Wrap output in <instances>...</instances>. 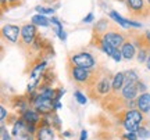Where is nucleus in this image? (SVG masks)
I'll return each mask as SVG.
<instances>
[{
	"instance_id": "25",
	"label": "nucleus",
	"mask_w": 150,
	"mask_h": 140,
	"mask_svg": "<svg viewBox=\"0 0 150 140\" xmlns=\"http://www.w3.org/2000/svg\"><path fill=\"white\" fill-rule=\"evenodd\" d=\"M0 130H1V140H10V135H8V132L6 130L4 124H1V126H0Z\"/></svg>"
},
{
	"instance_id": "14",
	"label": "nucleus",
	"mask_w": 150,
	"mask_h": 140,
	"mask_svg": "<svg viewBox=\"0 0 150 140\" xmlns=\"http://www.w3.org/2000/svg\"><path fill=\"white\" fill-rule=\"evenodd\" d=\"M108 15H110V18H111V20H114V21L117 22V24H118V27L124 28V29H129V28H131L129 20H127V18H124L122 15H120V14H118V11L111 10L110 13H108Z\"/></svg>"
},
{
	"instance_id": "2",
	"label": "nucleus",
	"mask_w": 150,
	"mask_h": 140,
	"mask_svg": "<svg viewBox=\"0 0 150 140\" xmlns=\"http://www.w3.org/2000/svg\"><path fill=\"white\" fill-rule=\"evenodd\" d=\"M111 83H112V76L107 72H104L103 76L97 81V83L95 86L86 89L88 92L91 93L92 98H97V100H103L104 97H107L111 93Z\"/></svg>"
},
{
	"instance_id": "4",
	"label": "nucleus",
	"mask_w": 150,
	"mask_h": 140,
	"mask_svg": "<svg viewBox=\"0 0 150 140\" xmlns=\"http://www.w3.org/2000/svg\"><path fill=\"white\" fill-rule=\"evenodd\" d=\"M102 36L104 38V40L108 42L114 49H121L122 44L128 40V33L122 32V31H120L118 28H114V27H111L106 33H103Z\"/></svg>"
},
{
	"instance_id": "24",
	"label": "nucleus",
	"mask_w": 150,
	"mask_h": 140,
	"mask_svg": "<svg viewBox=\"0 0 150 140\" xmlns=\"http://www.w3.org/2000/svg\"><path fill=\"white\" fill-rule=\"evenodd\" d=\"M111 58L114 60V61H117V63H120V61H121V58H122V53H121V49H115V50H114V53H112Z\"/></svg>"
},
{
	"instance_id": "33",
	"label": "nucleus",
	"mask_w": 150,
	"mask_h": 140,
	"mask_svg": "<svg viewBox=\"0 0 150 140\" xmlns=\"http://www.w3.org/2000/svg\"><path fill=\"white\" fill-rule=\"evenodd\" d=\"M145 38H146V42L150 44V31H146L145 32Z\"/></svg>"
},
{
	"instance_id": "36",
	"label": "nucleus",
	"mask_w": 150,
	"mask_h": 140,
	"mask_svg": "<svg viewBox=\"0 0 150 140\" xmlns=\"http://www.w3.org/2000/svg\"><path fill=\"white\" fill-rule=\"evenodd\" d=\"M115 140H124V139H122V137H120V139H115Z\"/></svg>"
},
{
	"instance_id": "3",
	"label": "nucleus",
	"mask_w": 150,
	"mask_h": 140,
	"mask_svg": "<svg viewBox=\"0 0 150 140\" xmlns=\"http://www.w3.org/2000/svg\"><path fill=\"white\" fill-rule=\"evenodd\" d=\"M68 64L93 70L96 67V58L91 53H88V51H79V53L71 54L70 57H68Z\"/></svg>"
},
{
	"instance_id": "26",
	"label": "nucleus",
	"mask_w": 150,
	"mask_h": 140,
	"mask_svg": "<svg viewBox=\"0 0 150 140\" xmlns=\"http://www.w3.org/2000/svg\"><path fill=\"white\" fill-rule=\"evenodd\" d=\"M22 1H24V0H7V4H8L10 8H13V7H18V6H21Z\"/></svg>"
},
{
	"instance_id": "19",
	"label": "nucleus",
	"mask_w": 150,
	"mask_h": 140,
	"mask_svg": "<svg viewBox=\"0 0 150 140\" xmlns=\"http://www.w3.org/2000/svg\"><path fill=\"white\" fill-rule=\"evenodd\" d=\"M38 14H42V15H49V14H54V8L52 7H43V6H36L35 7Z\"/></svg>"
},
{
	"instance_id": "1",
	"label": "nucleus",
	"mask_w": 150,
	"mask_h": 140,
	"mask_svg": "<svg viewBox=\"0 0 150 140\" xmlns=\"http://www.w3.org/2000/svg\"><path fill=\"white\" fill-rule=\"evenodd\" d=\"M120 122L122 125V128L127 132H135L138 133V130L140 129V126L143 125L145 121V115L142 111H139L138 108H132V110H124L120 114Z\"/></svg>"
},
{
	"instance_id": "35",
	"label": "nucleus",
	"mask_w": 150,
	"mask_h": 140,
	"mask_svg": "<svg viewBox=\"0 0 150 140\" xmlns=\"http://www.w3.org/2000/svg\"><path fill=\"white\" fill-rule=\"evenodd\" d=\"M64 136H67V137H70V136H71V132H70V130H67V132H64Z\"/></svg>"
},
{
	"instance_id": "9",
	"label": "nucleus",
	"mask_w": 150,
	"mask_h": 140,
	"mask_svg": "<svg viewBox=\"0 0 150 140\" xmlns=\"http://www.w3.org/2000/svg\"><path fill=\"white\" fill-rule=\"evenodd\" d=\"M21 118L27 122V124H32V125H38L39 126V122L42 121V115L38 113L35 108H28L25 113L21 115Z\"/></svg>"
},
{
	"instance_id": "18",
	"label": "nucleus",
	"mask_w": 150,
	"mask_h": 140,
	"mask_svg": "<svg viewBox=\"0 0 150 140\" xmlns=\"http://www.w3.org/2000/svg\"><path fill=\"white\" fill-rule=\"evenodd\" d=\"M47 118H49V122H50V126H52L54 130H60L61 122H60V118H59V115H57V113H56V111L52 113L50 115H47Z\"/></svg>"
},
{
	"instance_id": "34",
	"label": "nucleus",
	"mask_w": 150,
	"mask_h": 140,
	"mask_svg": "<svg viewBox=\"0 0 150 140\" xmlns=\"http://www.w3.org/2000/svg\"><path fill=\"white\" fill-rule=\"evenodd\" d=\"M146 67H147V70L150 71V54H149V57H147V61H146Z\"/></svg>"
},
{
	"instance_id": "27",
	"label": "nucleus",
	"mask_w": 150,
	"mask_h": 140,
	"mask_svg": "<svg viewBox=\"0 0 150 140\" xmlns=\"http://www.w3.org/2000/svg\"><path fill=\"white\" fill-rule=\"evenodd\" d=\"M0 6H1V14H4L6 11L10 10V7L7 4V0H0Z\"/></svg>"
},
{
	"instance_id": "16",
	"label": "nucleus",
	"mask_w": 150,
	"mask_h": 140,
	"mask_svg": "<svg viewBox=\"0 0 150 140\" xmlns=\"http://www.w3.org/2000/svg\"><path fill=\"white\" fill-rule=\"evenodd\" d=\"M31 22L35 24L36 27H49L50 25V18H46V15H42V14H35V15H32Z\"/></svg>"
},
{
	"instance_id": "32",
	"label": "nucleus",
	"mask_w": 150,
	"mask_h": 140,
	"mask_svg": "<svg viewBox=\"0 0 150 140\" xmlns=\"http://www.w3.org/2000/svg\"><path fill=\"white\" fill-rule=\"evenodd\" d=\"M79 140H88V132H86L85 129L81 130V137H79Z\"/></svg>"
},
{
	"instance_id": "20",
	"label": "nucleus",
	"mask_w": 150,
	"mask_h": 140,
	"mask_svg": "<svg viewBox=\"0 0 150 140\" xmlns=\"http://www.w3.org/2000/svg\"><path fill=\"white\" fill-rule=\"evenodd\" d=\"M74 97H75V100L79 103L81 106H85L86 101H88L86 96H85V94H82V93H81L79 90H75V92H74Z\"/></svg>"
},
{
	"instance_id": "22",
	"label": "nucleus",
	"mask_w": 150,
	"mask_h": 140,
	"mask_svg": "<svg viewBox=\"0 0 150 140\" xmlns=\"http://www.w3.org/2000/svg\"><path fill=\"white\" fill-rule=\"evenodd\" d=\"M50 24H52V27L54 25V31H56V32H57V31H64V29H63V24L59 21L57 17H52V18H50Z\"/></svg>"
},
{
	"instance_id": "12",
	"label": "nucleus",
	"mask_w": 150,
	"mask_h": 140,
	"mask_svg": "<svg viewBox=\"0 0 150 140\" xmlns=\"http://www.w3.org/2000/svg\"><path fill=\"white\" fill-rule=\"evenodd\" d=\"M125 85V72H117L112 75V83H111V93L117 94L118 92L122 90Z\"/></svg>"
},
{
	"instance_id": "6",
	"label": "nucleus",
	"mask_w": 150,
	"mask_h": 140,
	"mask_svg": "<svg viewBox=\"0 0 150 140\" xmlns=\"http://www.w3.org/2000/svg\"><path fill=\"white\" fill-rule=\"evenodd\" d=\"M39 35L38 32V27L35 24H25L21 27V36H20V42L18 44L21 47H31V44L35 42L36 36Z\"/></svg>"
},
{
	"instance_id": "30",
	"label": "nucleus",
	"mask_w": 150,
	"mask_h": 140,
	"mask_svg": "<svg viewBox=\"0 0 150 140\" xmlns=\"http://www.w3.org/2000/svg\"><path fill=\"white\" fill-rule=\"evenodd\" d=\"M93 18H95V15H93V13H89V14H88V15H86L85 18L82 20V21L85 22V24H89V22L93 21Z\"/></svg>"
},
{
	"instance_id": "11",
	"label": "nucleus",
	"mask_w": 150,
	"mask_h": 140,
	"mask_svg": "<svg viewBox=\"0 0 150 140\" xmlns=\"http://www.w3.org/2000/svg\"><path fill=\"white\" fill-rule=\"evenodd\" d=\"M139 89L136 85H124L122 90H121V97L124 100H136L139 96Z\"/></svg>"
},
{
	"instance_id": "37",
	"label": "nucleus",
	"mask_w": 150,
	"mask_h": 140,
	"mask_svg": "<svg viewBox=\"0 0 150 140\" xmlns=\"http://www.w3.org/2000/svg\"><path fill=\"white\" fill-rule=\"evenodd\" d=\"M147 4H149V6H150V0H147Z\"/></svg>"
},
{
	"instance_id": "17",
	"label": "nucleus",
	"mask_w": 150,
	"mask_h": 140,
	"mask_svg": "<svg viewBox=\"0 0 150 140\" xmlns=\"http://www.w3.org/2000/svg\"><path fill=\"white\" fill-rule=\"evenodd\" d=\"M139 81L140 79L135 70H129L125 72V85H136Z\"/></svg>"
},
{
	"instance_id": "13",
	"label": "nucleus",
	"mask_w": 150,
	"mask_h": 140,
	"mask_svg": "<svg viewBox=\"0 0 150 140\" xmlns=\"http://www.w3.org/2000/svg\"><path fill=\"white\" fill-rule=\"evenodd\" d=\"M121 53H122V58L124 60H132L138 54V49H136V46H135L131 40H127L125 43L122 44V47H121Z\"/></svg>"
},
{
	"instance_id": "23",
	"label": "nucleus",
	"mask_w": 150,
	"mask_h": 140,
	"mask_svg": "<svg viewBox=\"0 0 150 140\" xmlns=\"http://www.w3.org/2000/svg\"><path fill=\"white\" fill-rule=\"evenodd\" d=\"M138 135H139L140 139H147V137H150V130L146 128L145 125H142L140 129L138 130Z\"/></svg>"
},
{
	"instance_id": "29",
	"label": "nucleus",
	"mask_w": 150,
	"mask_h": 140,
	"mask_svg": "<svg viewBox=\"0 0 150 140\" xmlns=\"http://www.w3.org/2000/svg\"><path fill=\"white\" fill-rule=\"evenodd\" d=\"M0 114H1V115H0V119H1V124H4V119H6V117H7V111H6V108L3 107V106L0 107Z\"/></svg>"
},
{
	"instance_id": "15",
	"label": "nucleus",
	"mask_w": 150,
	"mask_h": 140,
	"mask_svg": "<svg viewBox=\"0 0 150 140\" xmlns=\"http://www.w3.org/2000/svg\"><path fill=\"white\" fill-rule=\"evenodd\" d=\"M110 28H111V25H110L108 20H106V18H102V20H99V21L96 22V27L93 28V33L103 35V33L107 32Z\"/></svg>"
},
{
	"instance_id": "10",
	"label": "nucleus",
	"mask_w": 150,
	"mask_h": 140,
	"mask_svg": "<svg viewBox=\"0 0 150 140\" xmlns=\"http://www.w3.org/2000/svg\"><path fill=\"white\" fill-rule=\"evenodd\" d=\"M54 129L52 126H39L35 133V140H54Z\"/></svg>"
},
{
	"instance_id": "7",
	"label": "nucleus",
	"mask_w": 150,
	"mask_h": 140,
	"mask_svg": "<svg viewBox=\"0 0 150 140\" xmlns=\"http://www.w3.org/2000/svg\"><path fill=\"white\" fill-rule=\"evenodd\" d=\"M21 36V27L14 24H6L1 27V38L7 40L8 43H18Z\"/></svg>"
},
{
	"instance_id": "5",
	"label": "nucleus",
	"mask_w": 150,
	"mask_h": 140,
	"mask_svg": "<svg viewBox=\"0 0 150 140\" xmlns=\"http://www.w3.org/2000/svg\"><path fill=\"white\" fill-rule=\"evenodd\" d=\"M124 4L127 6V10L134 17H149L150 6L147 0H125Z\"/></svg>"
},
{
	"instance_id": "8",
	"label": "nucleus",
	"mask_w": 150,
	"mask_h": 140,
	"mask_svg": "<svg viewBox=\"0 0 150 140\" xmlns=\"http://www.w3.org/2000/svg\"><path fill=\"white\" fill-rule=\"evenodd\" d=\"M136 108L143 114H147L150 111V93L145 92L140 93L136 98Z\"/></svg>"
},
{
	"instance_id": "31",
	"label": "nucleus",
	"mask_w": 150,
	"mask_h": 140,
	"mask_svg": "<svg viewBox=\"0 0 150 140\" xmlns=\"http://www.w3.org/2000/svg\"><path fill=\"white\" fill-rule=\"evenodd\" d=\"M56 33H57V35H59V38L61 39V40H63V42H64L65 39H67V33H65L64 31H57V32H56Z\"/></svg>"
},
{
	"instance_id": "28",
	"label": "nucleus",
	"mask_w": 150,
	"mask_h": 140,
	"mask_svg": "<svg viewBox=\"0 0 150 140\" xmlns=\"http://www.w3.org/2000/svg\"><path fill=\"white\" fill-rule=\"evenodd\" d=\"M136 86H138V89H139V92H140V93L147 92V90H146V85L143 83V81H139L138 83H136Z\"/></svg>"
},
{
	"instance_id": "21",
	"label": "nucleus",
	"mask_w": 150,
	"mask_h": 140,
	"mask_svg": "<svg viewBox=\"0 0 150 140\" xmlns=\"http://www.w3.org/2000/svg\"><path fill=\"white\" fill-rule=\"evenodd\" d=\"M121 137H122L124 140H139V135L138 133H135V132H124L122 135H121Z\"/></svg>"
}]
</instances>
